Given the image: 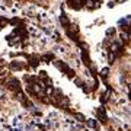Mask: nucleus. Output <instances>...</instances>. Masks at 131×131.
Listing matches in <instances>:
<instances>
[{
    "label": "nucleus",
    "instance_id": "f257e3e1",
    "mask_svg": "<svg viewBox=\"0 0 131 131\" xmlns=\"http://www.w3.org/2000/svg\"><path fill=\"white\" fill-rule=\"evenodd\" d=\"M96 118H98L101 122H105L108 121V117H106V111H105V108L103 106H99L98 109H96Z\"/></svg>",
    "mask_w": 131,
    "mask_h": 131
},
{
    "label": "nucleus",
    "instance_id": "f03ea898",
    "mask_svg": "<svg viewBox=\"0 0 131 131\" xmlns=\"http://www.w3.org/2000/svg\"><path fill=\"white\" fill-rule=\"evenodd\" d=\"M67 5L70 6L71 9L80 10L82 7H83V2H82V0H67Z\"/></svg>",
    "mask_w": 131,
    "mask_h": 131
},
{
    "label": "nucleus",
    "instance_id": "7ed1b4c3",
    "mask_svg": "<svg viewBox=\"0 0 131 131\" xmlns=\"http://www.w3.org/2000/svg\"><path fill=\"white\" fill-rule=\"evenodd\" d=\"M82 60H83V63L88 67H92V61H90V57H89V51L84 48V50H82Z\"/></svg>",
    "mask_w": 131,
    "mask_h": 131
},
{
    "label": "nucleus",
    "instance_id": "20e7f679",
    "mask_svg": "<svg viewBox=\"0 0 131 131\" xmlns=\"http://www.w3.org/2000/svg\"><path fill=\"white\" fill-rule=\"evenodd\" d=\"M26 57H28L29 66H31V67H34V69H35V67L39 64V57H37L35 54H32V56H26Z\"/></svg>",
    "mask_w": 131,
    "mask_h": 131
},
{
    "label": "nucleus",
    "instance_id": "39448f33",
    "mask_svg": "<svg viewBox=\"0 0 131 131\" xmlns=\"http://www.w3.org/2000/svg\"><path fill=\"white\" fill-rule=\"evenodd\" d=\"M10 89L13 92H20V84H19L18 79H12L10 80Z\"/></svg>",
    "mask_w": 131,
    "mask_h": 131
},
{
    "label": "nucleus",
    "instance_id": "423d86ee",
    "mask_svg": "<svg viewBox=\"0 0 131 131\" xmlns=\"http://www.w3.org/2000/svg\"><path fill=\"white\" fill-rule=\"evenodd\" d=\"M60 24L63 25V28H66V29L70 28V20H69V18H67L64 13L60 15Z\"/></svg>",
    "mask_w": 131,
    "mask_h": 131
},
{
    "label": "nucleus",
    "instance_id": "0eeeda50",
    "mask_svg": "<svg viewBox=\"0 0 131 131\" xmlns=\"http://www.w3.org/2000/svg\"><path fill=\"white\" fill-rule=\"evenodd\" d=\"M39 60L45 61V63H50L51 60H54V54H52V52H47V54H44V56L39 58Z\"/></svg>",
    "mask_w": 131,
    "mask_h": 131
},
{
    "label": "nucleus",
    "instance_id": "6e6552de",
    "mask_svg": "<svg viewBox=\"0 0 131 131\" xmlns=\"http://www.w3.org/2000/svg\"><path fill=\"white\" fill-rule=\"evenodd\" d=\"M86 122H88V125L90 127V128H98V122L95 121V119H86Z\"/></svg>",
    "mask_w": 131,
    "mask_h": 131
},
{
    "label": "nucleus",
    "instance_id": "1a4fd4ad",
    "mask_svg": "<svg viewBox=\"0 0 131 131\" xmlns=\"http://www.w3.org/2000/svg\"><path fill=\"white\" fill-rule=\"evenodd\" d=\"M7 24H9V19L2 18V16H0V28H5V26H6Z\"/></svg>",
    "mask_w": 131,
    "mask_h": 131
},
{
    "label": "nucleus",
    "instance_id": "9d476101",
    "mask_svg": "<svg viewBox=\"0 0 131 131\" xmlns=\"http://www.w3.org/2000/svg\"><path fill=\"white\" fill-rule=\"evenodd\" d=\"M74 118H77V121H86V118H84V115H82V114H74Z\"/></svg>",
    "mask_w": 131,
    "mask_h": 131
},
{
    "label": "nucleus",
    "instance_id": "9b49d317",
    "mask_svg": "<svg viewBox=\"0 0 131 131\" xmlns=\"http://www.w3.org/2000/svg\"><path fill=\"white\" fill-rule=\"evenodd\" d=\"M108 35H112V34H115V28H111V29H108L106 31Z\"/></svg>",
    "mask_w": 131,
    "mask_h": 131
},
{
    "label": "nucleus",
    "instance_id": "f8f14e48",
    "mask_svg": "<svg viewBox=\"0 0 131 131\" xmlns=\"http://www.w3.org/2000/svg\"><path fill=\"white\" fill-rule=\"evenodd\" d=\"M108 71H109V69H108V67H105V69L102 70V73H101V74H102V76H106V74H108Z\"/></svg>",
    "mask_w": 131,
    "mask_h": 131
}]
</instances>
